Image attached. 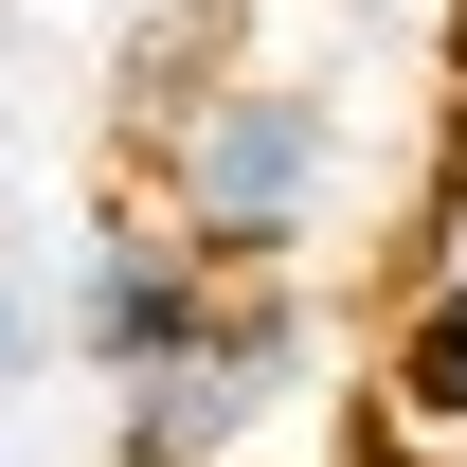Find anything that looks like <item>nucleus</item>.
Here are the masks:
<instances>
[{
    "mask_svg": "<svg viewBox=\"0 0 467 467\" xmlns=\"http://www.w3.org/2000/svg\"><path fill=\"white\" fill-rule=\"evenodd\" d=\"M144 162H162V234L216 288H270L342 216V90L324 72H198V90H162Z\"/></svg>",
    "mask_w": 467,
    "mask_h": 467,
    "instance_id": "1",
    "label": "nucleus"
},
{
    "mask_svg": "<svg viewBox=\"0 0 467 467\" xmlns=\"http://www.w3.org/2000/svg\"><path fill=\"white\" fill-rule=\"evenodd\" d=\"M288 378H306L288 270H270V288H216V324H198L162 378H126V467H234L270 413H288Z\"/></svg>",
    "mask_w": 467,
    "mask_h": 467,
    "instance_id": "2",
    "label": "nucleus"
},
{
    "mask_svg": "<svg viewBox=\"0 0 467 467\" xmlns=\"http://www.w3.org/2000/svg\"><path fill=\"white\" fill-rule=\"evenodd\" d=\"M198 324H216V270H198L162 216H90V252H72V359L126 396V378H162Z\"/></svg>",
    "mask_w": 467,
    "mask_h": 467,
    "instance_id": "3",
    "label": "nucleus"
},
{
    "mask_svg": "<svg viewBox=\"0 0 467 467\" xmlns=\"http://www.w3.org/2000/svg\"><path fill=\"white\" fill-rule=\"evenodd\" d=\"M378 431L431 450V467H467V216H450V252L396 288V324H378Z\"/></svg>",
    "mask_w": 467,
    "mask_h": 467,
    "instance_id": "4",
    "label": "nucleus"
}]
</instances>
